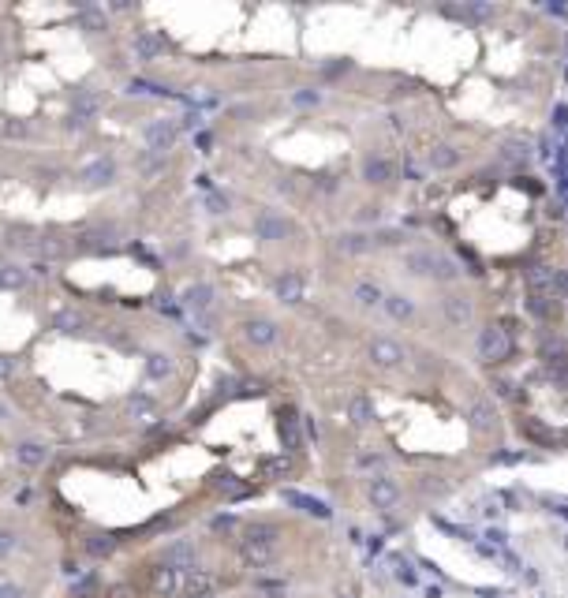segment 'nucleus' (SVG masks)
Returning a JSON list of instances; mask_svg holds the SVG:
<instances>
[{"mask_svg": "<svg viewBox=\"0 0 568 598\" xmlns=\"http://www.w3.org/2000/svg\"><path fill=\"white\" fill-rule=\"evenodd\" d=\"M277 539H281L277 523H269V520L251 523V527L243 531V539H240L243 561H251V565H269V561L277 557Z\"/></svg>", "mask_w": 568, "mask_h": 598, "instance_id": "f257e3e1", "label": "nucleus"}, {"mask_svg": "<svg viewBox=\"0 0 568 598\" xmlns=\"http://www.w3.org/2000/svg\"><path fill=\"white\" fill-rule=\"evenodd\" d=\"M408 270L419 273V277H437V281H453L456 273H460L453 259L434 254V251H411L408 254Z\"/></svg>", "mask_w": 568, "mask_h": 598, "instance_id": "f03ea898", "label": "nucleus"}, {"mask_svg": "<svg viewBox=\"0 0 568 598\" xmlns=\"http://www.w3.org/2000/svg\"><path fill=\"white\" fill-rule=\"evenodd\" d=\"M105 109V97L97 94V90H90V86H82L71 94V127H82V124H90L97 113Z\"/></svg>", "mask_w": 568, "mask_h": 598, "instance_id": "7ed1b4c3", "label": "nucleus"}, {"mask_svg": "<svg viewBox=\"0 0 568 598\" xmlns=\"http://www.w3.org/2000/svg\"><path fill=\"white\" fill-rule=\"evenodd\" d=\"M509 355V333L501 326H486L479 333V359L482 363H501Z\"/></svg>", "mask_w": 568, "mask_h": 598, "instance_id": "20e7f679", "label": "nucleus"}, {"mask_svg": "<svg viewBox=\"0 0 568 598\" xmlns=\"http://www.w3.org/2000/svg\"><path fill=\"white\" fill-rule=\"evenodd\" d=\"M288 232H292L288 217H281L277 209H258V214H254V236L265 239V243H277V239H284Z\"/></svg>", "mask_w": 568, "mask_h": 598, "instance_id": "39448f33", "label": "nucleus"}, {"mask_svg": "<svg viewBox=\"0 0 568 598\" xmlns=\"http://www.w3.org/2000/svg\"><path fill=\"white\" fill-rule=\"evenodd\" d=\"M79 180H82V187H108V183L116 180V161L113 158H94L90 165L79 169Z\"/></svg>", "mask_w": 568, "mask_h": 598, "instance_id": "423d86ee", "label": "nucleus"}, {"mask_svg": "<svg viewBox=\"0 0 568 598\" xmlns=\"http://www.w3.org/2000/svg\"><path fill=\"white\" fill-rule=\"evenodd\" d=\"M176 131H180L176 120H153V124H146L142 139H146V146H150L153 153H164L172 142H176Z\"/></svg>", "mask_w": 568, "mask_h": 598, "instance_id": "0eeeda50", "label": "nucleus"}, {"mask_svg": "<svg viewBox=\"0 0 568 598\" xmlns=\"http://www.w3.org/2000/svg\"><path fill=\"white\" fill-rule=\"evenodd\" d=\"M217 303V288L214 284H206V281H198V284H191V288H183V307L191 310V315H206L209 307Z\"/></svg>", "mask_w": 568, "mask_h": 598, "instance_id": "6e6552de", "label": "nucleus"}, {"mask_svg": "<svg viewBox=\"0 0 568 598\" xmlns=\"http://www.w3.org/2000/svg\"><path fill=\"white\" fill-rule=\"evenodd\" d=\"M366 494H370L374 509H392V505L400 501V486L392 483L389 475H374L370 483H366Z\"/></svg>", "mask_w": 568, "mask_h": 598, "instance_id": "1a4fd4ad", "label": "nucleus"}, {"mask_svg": "<svg viewBox=\"0 0 568 598\" xmlns=\"http://www.w3.org/2000/svg\"><path fill=\"white\" fill-rule=\"evenodd\" d=\"M180 598H214V576L202 572V568H187Z\"/></svg>", "mask_w": 568, "mask_h": 598, "instance_id": "9d476101", "label": "nucleus"}, {"mask_svg": "<svg viewBox=\"0 0 568 598\" xmlns=\"http://www.w3.org/2000/svg\"><path fill=\"white\" fill-rule=\"evenodd\" d=\"M370 359L378 366H400L404 363V348H400L397 340H389V337H374L370 340Z\"/></svg>", "mask_w": 568, "mask_h": 598, "instance_id": "9b49d317", "label": "nucleus"}, {"mask_svg": "<svg viewBox=\"0 0 568 598\" xmlns=\"http://www.w3.org/2000/svg\"><path fill=\"white\" fill-rule=\"evenodd\" d=\"M303 288H307V281H303V273H296V270L281 273L277 284H273V292H277L281 303H299L303 299Z\"/></svg>", "mask_w": 568, "mask_h": 598, "instance_id": "f8f14e48", "label": "nucleus"}, {"mask_svg": "<svg viewBox=\"0 0 568 598\" xmlns=\"http://www.w3.org/2000/svg\"><path fill=\"white\" fill-rule=\"evenodd\" d=\"M243 337L251 340L254 348H269L273 340H277V326H273L269 318H251V321H243Z\"/></svg>", "mask_w": 568, "mask_h": 598, "instance_id": "ddd939ff", "label": "nucleus"}, {"mask_svg": "<svg viewBox=\"0 0 568 598\" xmlns=\"http://www.w3.org/2000/svg\"><path fill=\"white\" fill-rule=\"evenodd\" d=\"M284 501L296 505V509H303V512H310V516H318V520H329V516H333L325 501L310 498V494H299V490H284Z\"/></svg>", "mask_w": 568, "mask_h": 598, "instance_id": "4468645a", "label": "nucleus"}, {"mask_svg": "<svg viewBox=\"0 0 568 598\" xmlns=\"http://www.w3.org/2000/svg\"><path fill=\"white\" fill-rule=\"evenodd\" d=\"M363 180L366 183H389L392 180V161L381 158V153H370L363 161Z\"/></svg>", "mask_w": 568, "mask_h": 598, "instance_id": "2eb2a0df", "label": "nucleus"}, {"mask_svg": "<svg viewBox=\"0 0 568 598\" xmlns=\"http://www.w3.org/2000/svg\"><path fill=\"white\" fill-rule=\"evenodd\" d=\"M467 419H471L475 430H493V427H498V411H493L490 400H471V408H467Z\"/></svg>", "mask_w": 568, "mask_h": 598, "instance_id": "dca6fc26", "label": "nucleus"}, {"mask_svg": "<svg viewBox=\"0 0 568 598\" xmlns=\"http://www.w3.org/2000/svg\"><path fill=\"white\" fill-rule=\"evenodd\" d=\"M15 460H19L23 467H41L45 460H49V449H45L41 441H19V445H15Z\"/></svg>", "mask_w": 568, "mask_h": 598, "instance_id": "f3484780", "label": "nucleus"}, {"mask_svg": "<svg viewBox=\"0 0 568 598\" xmlns=\"http://www.w3.org/2000/svg\"><path fill=\"white\" fill-rule=\"evenodd\" d=\"M381 307H386V315L397 318V321H408L411 315H415V303H411L404 292H389V296L381 299Z\"/></svg>", "mask_w": 568, "mask_h": 598, "instance_id": "a211bd4d", "label": "nucleus"}, {"mask_svg": "<svg viewBox=\"0 0 568 598\" xmlns=\"http://www.w3.org/2000/svg\"><path fill=\"white\" fill-rule=\"evenodd\" d=\"M164 561H169L172 568H195V546L191 542H172V546H164Z\"/></svg>", "mask_w": 568, "mask_h": 598, "instance_id": "6ab92c4d", "label": "nucleus"}, {"mask_svg": "<svg viewBox=\"0 0 568 598\" xmlns=\"http://www.w3.org/2000/svg\"><path fill=\"white\" fill-rule=\"evenodd\" d=\"M153 587L169 598V595H180V587H183V572L180 568H172V565H164V568H158L153 572Z\"/></svg>", "mask_w": 568, "mask_h": 598, "instance_id": "aec40b11", "label": "nucleus"}, {"mask_svg": "<svg viewBox=\"0 0 568 598\" xmlns=\"http://www.w3.org/2000/svg\"><path fill=\"white\" fill-rule=\"evenodd\" d=\"M131 49H135V57H139V60H158L164 53V41L158 38V34H135Z\"/></svg>", "mask_w": 568, "mask_h": 598, "instance_id": "412c9836", "label": "nucleus"}, {"mask_svg": "<svg viewBox=\"0 0 568 598\" xmlns=\"http://www.w3.org/2000/svg\"><path fill=\"white\" fill-rule=\"evenodd\" d=\"M442 310L453 326H467V321H471V299H464V296H448L442 303Z\"/></svg>", "mask_w": 568, "mask_h": 598, "instance_id": "4be33fe9", "label": "nucleus"}, {"mask_svg": "<svg viewBox=\"0 0 568 598\" xmlns=\"http://www.w3.org/2000/svg\"><path fill=\"white\" fill-rule=\"evenodd\" d=\"M553 273H557V270H549V265H535V270L527 273V281H531V288H535V296H553Z\"/></svg>", "mask_w": 568, "mask_h": 598, "instance_id": "5701e85b", "label": "nucleus"}, {"mask_svg": "<svg viewBox=\"0 0 568 598\" xmlns=\"http://www.w3.org/2000/svg\"><path fill=\"white\" fill-rule=\"evenodd\" d=\"M348 415H352V422L355 427H366V422H374V404H370V397H352V404H348Z\"/></svg>", "mask_w": 568, "mask_h": 598, "instance_id": "b1692460", "label": "nucleus"}, {"mask_svg": "<svg viewBox=\"0 0 568 598\" xmlns=\"http://www.w3.org/2000/svg\"><path fill=\"white\" fill-rule=\"evenodd\" d=\"M26 281H30V273H26L23 265H0V288H4V292L23 288Z\"/></svg>", "mask_w": 568, "mask_h": 598, "instance_id": "393cba45", "label": "nucleus"}, {"mask_svg": "<svg viewBox=\"0 0 568 598\" xmlns=\"http://www.w3.org/2000/svg\"><path fill=\"white\" fill-rule=\"evenodd\" d=\"M82 550H86L90 557H113L116 539H113V535H86V542H82Z\"/></svg>", "mask_w": 568, "mask_h": 598, "instance_id": "a878e982", "label": "nucleus"}, {"mask_svg": "<svg viewBox=\"0 0 568 598\" xmlns=\"http://www.w3.org/2000/svg\"><path fill=\"white\" fill-rule=\"evenodd\" d=\"M352 296H355V303H359V307H378V303L386 299V292H381L378 284L363 281V284H355V288H352Z\"/></svg>", "mask_w": 568, "mask_h": 598, "instance_id": "bb28decb", "label": "nucleus"}, {"mask_svg": "<svg viewBox=\"0 0 568 598\" xmlns=\"http://www.w3.org/2000/svg\"><path fill=\"white\" fill-rule=\"evenodd\" d=\"M456 161H460V150H456V146H434V150H430V165H434V169H453V165Z\"/></svg>", "mask_w": 568, "mask_h": 598, "instance_id": "cd10ccee", "label": "nucleus"}, {"mask_svg": "<svg viewBox=\"0 0 568 598\" xmlns=\"http://www.w3.org/2000/svg\"><path fill=\"white\" fill-rule=\"evenodd\" d=\"M337 247H341L344 254H363V251H370V236H363V232H348L337 239Z\"/></svg>", "mask_w": 568, "mask_h": 598, "instance_id": "c85d7f7f", "label": "nucleus"}, {"mask_svg": "<svg viewBox=\"0 0 568 598\" xmlns=\"http://www.w3.org/2000/svg\"><path fill=\"white\" fill-rule=\"evenodd\" d=\"M281 441H284V449H292V453L299 449V419L292 415V411L281 419Z\"/></svg>", "mask_w": 568, "mask_h": 598, "instance_id": "c756f323", "label": "nucleus"}, {"mask_svg": "<svg viewBox=\"0 0 568 598\" xmlns=\"http://www.w3.org/2000/svg\"><path fill=\"white\" fill-rule=\"evenodd\" d=\"M169 371H172V359H169V355H161V352H150V355H146V374H150L153 382H161Z\"/></svg>", "mask_w": 568, "mask_h": 598, "instance_id": "7c9ffc66", "label": "nucleus"}, {"mask_svg": "<svg viewBox=\"0 0 568 598\" xmlns=\"http://www.w3.org/2000/svg\"><path fill=\"white\" fill-rule=\"evenodd\" d=\"M392 576H397V579H400V583H404V587H419V572H415V568L408 565L404 557H392Z\"/></svg>", "mask_w": 568, "mask_h": 598, "instance_id": "2f4dec72", "label": "nucleus"}, {"mask_svg": "<svg viewBox=\"0 0 568 598\" xmlns=\"http://www.w3.org/2000/svg\"><path fill=\"white\" fill-rule=\"evenodd\" d=\"M53 326H57L60 329V333H75V329L82 326V315H79V310H60V315L57 318H53Z\"/></svg>", "mask_w": 568, "mask_h": 598, "instance_id": "473e14b6", "label": "nucleus"}, {"mask_svg": "<svg viewBox=\"0 0 568 598\" xmlns=\"http://www.w3.org/2000/svg\"><path fill=\"white\" fill-rule=\"evenodd\" d=\"M79 23L86 26L90 34L105 30V15H102V12H94V8H82V12H79Z\"/></svg>", "mask_w": 568, "mask_h": 598, "instance_id": "72a5a7b5", "label": "nucleus"}, {"mask_svg": "<svg viewBox=\"0 0 568 598\" xmlns=\"http://www.w3.org/2000/svg\"><path fill=\"white\" fill-rule=\"evenodd\" d=\"M127 408H131V411H135V415H139V419H150L158 404H153L150 397H131V400H127Z\"/></svg>", "mask_w": 568, "mask_h": 598, "instance_id": "f704fd0d", "label": "nucleus"}, {"mask_svg": "<svg viewBox=\"0 0 568 598\" xmlns=\"http://www.w3.org/2000/svg\"><path fill=\"white\" fill-rule=\"evenodd\" d=\"M131 94H169L158 82H146V79H131Z\"/></svg>", "mask_w": 568, "mask_h": 598, "instance_id": "c9c22d12", "label": "nucleus"}, {"mask_svg": "<svg viewBox=\"0 0 568 598\" xmlns=\"http://www.w3.org/2000/svg\"><path fill=\"white\" fill-rule=\"evenodd\" d=\"M505 161H512V165L527 161V146L524 142H505Z\"/></svg>", "mask_w": 568, "mask_h": 598, "instance_id": "e433bc0d", "label": "nucleus"}, {"mask_svg": "<svg viewBox=\"0 0 568 598\" xmlns=\"http://www.w3.org/2000/svg\"><path fill=\"white\" fill-rule=\"evenodd\" d=\"M527 310H531V315H538V318H546L549 315V299L546 296H531L527 299Z\"/></svg>", "mask_w": 568, "mask_h": 598, "instance_id": "4c0bfd02", "label": "nucleus"}, {"mask_svg": "<svg viewBox=\"0 0 568 598\" xmlns=\"http://www.w3.org/2000/svg\"><path fill=\"white\" fill-rule=\"evenodd\" d=\"M292 101H296V105H318L322 94H318V90H299V94H292Z\"/></svg>", "mask_w": 568, "mask_h": 598, "instance_id": "58836bf2", "label": "nucleus"}, {"mask_svg": "<svg viewBox=\"0 0 568 598\" xmlns=\"http://www.w3.org/2000/svg\"><path fill=\"white\" fill-rule=\"evenodd\" d=\"M38 254H45V259H57V254H64V247L57 243V239H45V243H38Z\"/></svg>", "mask_w": 568, "mask_h": 598, "instance_id": "ea45409f", "label": "nucleus"}, {"mask_svg": "<svg viewBox=\"0 0 568 598\" xmlns=\"http://www.w3.org/2000/svg\"><path fill=\"white\" fill-rule=\"evenodd\" d=\"M15 550V535L12 531H0V557H8Z\"/></svg>", "mask_w": 568, "mask_h": 598, "instance_id": "a19ab883", "label": "nucleus"}, {"mask_svg": "<svg viewBox=\"0 0 568 598\" xmlns=\"http://www.w3.org/2000/svg\"><path fill=\"white\" fill-rule=\"evenodd\" d=\"M0 598H26V591L19 583H0Z\"/></svg>", "mask_w": 568, "mask_h": 598, "instance_id": "79ce46f5", "label": "nucleus"}, {"mask_svg": "<svg viewBox=\"0 0 568 598\" xmlns=\"http://www.w3.org/2000/svg\"><path fill=\"white\" fill-rule=\"evenodd\" d=\"M553 296H568V273H553Z\"/></svg>", "mask_w": 568, "mask_h": 598, "instance_id": "37998d69", "label": "nucleus"}, {"mask_svg": "<svg viewBox=\"0 0 568 598\" xmlns=\"http://www.w3.org/2000/svg\"><path fill=\"white\" fill-rule=\"evenodd\" d=\"M553 127L561 131V127H568V105H557L553 109Z\"/></svg>", "mask_w": 568, "mask_h": 598, "instance_id": "c03bdc74", "label": "nucleus"}, {"mask_svg": "<svg viewBox=\"0 0 568 598\" xmlns=\"http://www.w3.org/2000/svg\"><path fill=\"white\" fill-rule=\"evenodd\" d=\"M4 135H8V139H23L26 124H19V120H15V124H4Z\"/></svg>", "mask_w": 568, "mask_h": 598, "instance_id": "a18cd8bd", "label": "nucleus"}, {"mask_svg": "<svg viewBox=\"0 0 568 598\" xmlns=\"http://www.w3.org/2000/svg\"><path fill=\"white\" fill-rule=\"evenodd\" d=\"M206 206H209V214H225V209H228V202H225L221 195H209V202H206Z\"/></svg>", "mask_w": 568, "mask_h": 598, "instance_id": "49530a36", "label": "nucleus"}, {"mask_svg": "<svg viewBox=\"0 0 568 598\" xmlns=\"http://www.w3.org/2000/svg\"><path fill=\"white\" fill-rule=\"evenodd\" d=\"M12 374H15V359H4V355H0V382L12 378Z\"/></svg>", "mask_w": 568, "mask_h": 598, "instance_id": "de8ad7c7", "label": "nucleus"}, {"mask_svg": "<svg viewBox=\"0 0 568 598\" xmlns=\"http://www.w3.org/2000/svg\"><path fill=\"white\" fill-rule=\"evenodd\" d=\"M538 158H542V161H553V139H542V142H538Z\"/></svg>", "mask_w": 568, "mask_h": 598, "instance_id": "09e8293b", "label": "nucleus"}, {"mask_svg": "<svg viewBox=\"0 0 568 598\" xmlns=\"http://www.w3.org/2000/svg\"><path fill=\"white\" fill-rule=\"evenodd\" d=\"M423 598H445L442 587H423Z\"/></svg>", "mask_w": 568, "mask_h": 598, "instance_id": "8fccbe9b", "label": "nucleus"}, {"mask_svg": "<svg viewBox=\"0 0 568 598\" xmlns=\"http://www.w3.org/2000/svg\"><path fill=\"white\" fill-rule=\"evenodd\" d=\"M408 176H411V180H423V169H419L415 161H408Z\"/></svg>", "mask_w": 568, "mask_h": 598, "instance_id": "3c124183", "label": "nucleus"}, {"mask_svg": "<svg viewBox=\"0 0 568 598\" xmlns=\"http://www.w3.org/2000/svg\"><path fill=\"white\" fill-rule=\"evenodd\" d=\"M501 460V464H516V460H524V456H520V453H505V456H498Z\"/></svg>", "mask_w": 568, "mask_h": 598, "instance_id": "603ef678", "label": "nucleus"}, {"mask_svg": "<svg viewBox=\"0 0 568 598\" xmlns=\"http://www.w3.org/2000/svg\"><path fill=\"white\" fill-rule=\"evenodd\" d=\"M8 419H12V408H8L4 400H0V422H8Z\"/></svg>", "mask_w": 568, "mask_h": 598, "instance_id": "864d4df0", "label": "nucleus"}]
</instances>
